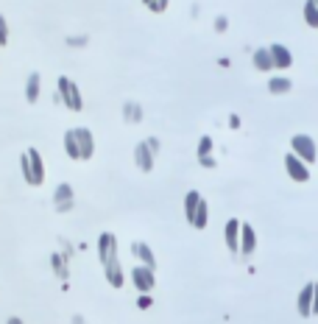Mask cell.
<instances>
[{
	"label": "cell",
	"mask_w": 318,
	"mask_h": 324,
	"mask_svg": "<svg viewBox=\"0 0 318 324\" xmlns=\"http://www.w3.org/2000/svg\"><path fill=\"white\" fill-rule=\"evenodd\" d=\"M20 174H23L25 185H31V187L45 185V162H42V154L36 148L23 151V156H20Z\"/></svg>",
	"instance_id": "obj_1"
},
{
	"label": "cell",
	"mask_w": 318,
	"mask_h": 324,
	"mask_svg": "<svg viewBox=\"0 0 318 324\" xmlns=\"http://www.w3.org/2000/svg\"><path fill=\"white\" fill-rule=\"evenodd\" d=\"M151 305H154V299H151V296H145V294L137 299V307H140V310H148Z\"/></svg>",
	"instance_id": "obj_28"
},
{
	"label": "cell",
	"mask_w": 318,
	"mask_h": 324,
	"mask_svg": "<svg viewBox=\"0 0 318 324\" xmlns=\"http://www.w3.org/2000/svg\"><path fill=\"white\" fill-rule=\"evenodd\" d=\"M6 324H25V321H23L20 316H9V318H6Z\"/></svg>",
	"instance_id": "obj_34"
},
{
	"label": "cell",
	"mask_w": 318,
	"mask_h": 324,
	"mask_svg": "<svg viewBox=\"0 0 318 324\" xmlns=\"http://www.w3.org/2000/svg\"><path fill=\"white\" fill-rule=\"evenodd\" d=\"M254 67H257V70H263V73L274 70V59H271V48H260V50H254Z\"/></svg>",
	"instance_id": "obj_19"
},
{
	"label": "cell",
	"mask_w": 318,
	"mask_h": 324,
	"mask_svg": "<svg viewBox=\"0 0 318 324\" xmlns=\"http://www.w3.org/2000/svg\"><path fill=\"white\" fill-rule=\"evenodd\" d=\"M114 257H117V238H114V232H101V238H98V260H101V265H106Z\"/></svg>",
	"instance_id": "obj_6"
},
{
	"label": "cell",
	"mask_w": 318,
	"mask_h": 324,
	"mask_svg": "<svg viewBox=\"0 0 318 324\" xmlns=\"http://www.w3.org/2000/svg\"><path fill=\"white\" fill-rule=\"evenodd\" d=\"M156 268H148V265H134L132 268V285L140 291V294H151L154 291V285H156V274H154Z\"/></svg>",
	"instance_id": "obj_4"
},
{
	"label": "cell",
	"mask_w": 318,
	"mask_h": 324,
	"mask_svg": "<svg viewBox=\"0 0 318 324\" xmlns=\"http://www.w3.org/2000/svg\"><path fill=\"white\" fill-rule=\"evenodd\" d=\"M271 59H274V67L276 70H288L293 65V56L285 45H271Z\"/></svg>",
	"instance_id": "obj_14"
},
{
	"label": "cell",
	"mask_w": 318,
	"mask_h": 324,
	"mask_svg": "<svg viewBox=\"0 0 318 324\" xmlns=\"http://www.w3.org/2000/svg\"><path fill=\"white\" fill-rule=\"evenodd\" d=\"M257 249V235L251 224H240V254H251Z\"/></svg>",
	"instance_id": "obj_15"
},
{
	"label": "cell",
	"mask_w": 318,
	"mask_h": 324,
	"mask_svg": "<svg viewBox=\"0 0 318 324\" xmlns=\"http://www.w3.org/2000/svg\"><path fill=\"white\" fill-rule=\"evenodd\" d=\"M145 143H148V148L154 151V154H159V140L156 137H145Z\"/></svg>",
	"instance_id": "obj_29"
},
{
	"label": "cell",
	"mask_w": 318,
	"mask_h": 324,
	"mask_svg": "<svg viewBox=\"0 0 318 324\" xmlns=\"http://www.w3.org/2000/svg\"><path fill=\"white\" fill-rule=\"evenodd\" d=\"M201 165H204V168H215V159H212V154H210V156H201Z\"/></svg>",
	"instance_id": "obj_30"
},
{
	"label": "cell",
	"mask_w": 318,
	"mask_h": 324,
	"mask_svg": "<svg viewBox=\"0 0 318 324\" xmlns=\"http://www.w3.org/2000/svg\"><path fill=\"white\" fill-rule=\"evenodd\" d=\"M56 92H59L61 103H65L70 112H81V109H84V95H81V90H78V84L73 81V78L59 76V81H56Z\"/></svg>",
	"instance_id": "obj_2"
},
{
	"label": "cell",
	"mask_w": 318,
	"mask_h": 324,
	"mask_svg": "<svg viewBox=\"0 0 318 324\" xmlns=\"http://www.w3.org/2000/svg\"><path fill=\"white\" fill-rule=\"evenodd\" d=\"M312 291H315V282H307L299 294V313L301 316H312Z\"/></svg>",
	"instance_id": "obj_18"
},
{
	"label": "cell",
	"mask_w": 318,
	"mask_h": 324,
	"mask_svg": "<svg viewBox=\"0 0 318 324\" xmlns=\"http://www.w3.org/2000/svg\"><path fill=\"white\" fill-rule=\"evenodd\" d=\"M143 3H145V6H148V3H151V0H143Z\"/></svg>",
	"instance_id": "obj_36"
},
{
	"label": "cell",
	"mask_w": 318,
	"mask_h": 324,
	"mask_svg": "<svg viewBox=\"0 0 318 324\" xmlns=\"http://www.w3.org/2000/svg\"><path fill=\"white\" fill-rule=\"evenodd\" d=\"M312 313H318V282H315V291H312Z\"/></svg>",
	"instance_id": "obj_31"
},
{
	"label": "cell",
	"mask_w": 318,
	"mask_h": 324,
	"mask_svg": "<svg viewBox=\"0 0 318 324\" xmlns=\"http://www.w3.org/2000/svg\"><path fill=\"white\" fill-rule=\"evenodd\" d=\"M123 120L126 123H140L143 120V106L137 101H126L123 103Z\"/></svg>",
	"instance_id": "obj_20"
},
{
	"label": "cell",
	"mask_w": 318,
	"mask_h": 324,
	"mask_svg": "<svg viewBox=\"0 0 318 324\" xmlns=\"http://www.w3.org/2000/svg\"><path fill=\"white\" fill-rule=\"evenodd\" d=\"M50 268H53V274L59 277L61 282H65L67 274H70V271H67V260L61 257V252H53V254H50Z\"/></svg>",
	"instance_id": "obj_21"
},
{
	"label": "cell",
	"mask_w": 318,
	"mask_h": 324,
	"mask_svg": "<svg viewBox=\"0 0 318 324\" xmlns=\"http://www.w3.org/2000/svg\"><path fill=\"white\" fill-rule=\"evenodd\" d=\"M290 87H293V84H290V78H282V76H276V78H271V81H268V90L274 92V95H288Z\"/></svg>",
	"instance_id": "obj_22"
},
{
	"label": "cell",
	"mask_w": 318,
	"mask_h": 324,
	"mask_svg": "<svg viewBox=\"0 0 318 324\" xmlns=\"http://www.w3.org/2000/svg\"><path fill=\"white\" fill-rule=\"evenodd\" d=\"M61 143H65V154L70 156V159L81 162V148H78V134H76V129H67L65 137H61Z\"/></svg>",
	"instance_id": "obj_16"
},
{
	"label": "cell",
	"mask_w": 318,
	"mask_h": 324,
	"mask_svg": "<svg viewBox=\"0 0 318 324\" xmlns=\"http://www.w3.org/2000/svg\"><path fill=\"white\" fill-rule=\"evenodd\" d=\"M290 151H293L299 159H304L307 165H310V162H315V156H318L315 140H312L310 134H293V137H290Z\"/></svg>",
	"instance_id": "obj_3"
},
{
	"label": "cell",
	"mask_w": 318,
	"mask_h": 324,
	"mask_svg": "<svg viewBox=\"0 0 318 324\" xmlns=\"http://www.w3.org/2000/svg\"><path fill=\"white\" fill-rule=\"evenodd\" d=\"M39 95H42V73L34 70V73H28V78H25V101L36 103Z\"/></svg>",
	"instance_id": "obj_12"
},
{
	"label": "cell",
	"mask_w": 318,
	"mask_h": 324,
	"mask_svg": "<svg viewBox=\"0 0 318 324\" xmlns=\"http://www.w3.org/2000/svg\"><path fill=\"white\" fill-rule=\"evenodd\" d=\"M65 42H67V48H87L90 39H87V34H73V36H67Z\"/></svg>",
	"instance_id": "obj_24"
},
{
	"label": "cell",
	"mask_w": 318,
	"mask_h": 324,
	"mask_svg": "<svg viewBox=\"0 0 318 324\" xmlns=\"http://www.w3.org/2000/svg\"><path fill=\"white\" fill-rule=\"evenodd\" d=\"M73 324H84V316H73Z\"/></svg>",
	"instance_id": "obj_35"
},
{
	"label": "cell",
	"mask_w": 318,
	"mask_h": 324,
	"mask_svg": "<svg viewBox=\"0 0 318 324\" xmlns=\"http://www.w3.org/2000/svg\"><path fill=\"white\" fill-rule=\"evenodd\" d=\"M285 168H288V176L293 182H299V185H304L307 179H310V168H307V162L299 159V156L290 151L288 156H285Z\"/></svg>",
	"instance_id": "obj_5"
},
{
	"label": "cell",
	"mask_w": 318,
	"mask_h": 324,
	"mask_svg": "<svg viewBox=\"0 0 318 324\" xmlns=\"http://www.w3.org/2000/svg\"><path fill=\"white\" fill-rule=\"evenodd\" d=\"M9 42V23H6V17L0 14V48Z\"/></svg>",
	"instance_id": "obj_27"
},
{
	"label": "cell",
	"mask_w": 318,
	"mask_h": 324,
	"mask_svg": "<svg viewBox=\"0 0 318 324\" xmlns=\"http://www.w3.org/2000/svg\"><path fill=\"white\" fill-rule=\"evenodd\" d=\"M103 277H106V282L112 288H123V285H126V274H123V265H120L117 257L109 260V263L103 265Z\"/></svg>",
	"instance_id": "obj_10"
},
{
	"label": "cell",
	"mask_w": 318,
	"mask_h": 324,
	"mask_svg": "<svg viewBox=\"0 0 318 324\" xmlns=\"http://www.w3.org/2000/svg\"><path fill=\"white\" fill-rule=\"evenodd\" d=\"M229 126L237 129V126H240V118H237V115H232V118H229Z\"/></svg>",
	"instance_id": "obj_33"
},
{
	"label": "cell",
	"mask_w": 318,
	"mask_h": 324,
	"mask_svg": "<svg viewBox=\"0 0 318 324\" xmlns=\"http://www.w3.org/2000/svg\"><path fill=\"white\" fill-rule=\"evenodd\" d=\"M215 28H218V31H226V20L218 17V20H215Z\"/></svg>",
	"instance_id": "obj_32"
},
{
	"label": "cell",
	"mask_w": 318,
	"mask_h": 324,
	"mask_svg": "<svg viewBox=\"0 0 318 324\" xmlns=\"http://www.w3.org/2000/svg\"><path fill=\"white\" fill-rule=\"evenodd\" d=\"M212 154V137H201L198 140V159L201 156H210Z\"/></svg>",
	"instance_id": "obj_25"
},
{
	"label": "cell",
	"mask_w": 318,
	"mask_h": 324,
	"mask_svg": "<svg viewBox=\"0 0 318 324\" xmlns=\"http://www.w3.org/2000/svg\"><path fill=\"white\" fill-rule=\"evenodd\" d=\"M76 134H78V148H81V162H90L92 154H95V137L87 126H76Z\"/></svg>",
	"instance_id": "obj_9"
},
{
	"label": "cell",
	"mask_w": 318,
	"mask_h": 324,
	"mask_svg": "<svg viewBox=\"0 0 318 324\" xmlns=\"http://www.w3.org/2000/svg\"><path fill=\"white\" fill-rule=\"evenodd\" d=\"M168 6H170V0H151V3H148V12H154V14H162Z\"/></svg>",
	"instance_id": "obj_26"
},
{
	"label": "cell",
	"mask_w": 318,
	"mask_h": 324,
	"mask_svg": "<svg viewBox=\"0 0 318 324\" xmlns=\"http://www.w3.org/2000/svg\"><path fill=\"white\" fill-rule=\"evenodd\" d=\"M207 221H210V204H207L204 196H201V201H198L196 212H193V218H190V227L193 229H204Z\"/></svg>",
	"instance_id": "obj_17"
},
{
	"label": "cell",
	"mask_w": 318,
	"mask_h": 324,
	"mask_svg": "<svg viewBox=\"0 0 318 324\" xmlns=\"http://www.w3.org/2000/svg\"><path fill=\"white\" fill-rule=\"evenodd\" d=\"M223 240H226L229 252H240V221L237 218H229L226 227H223Z\"/></svg>",
	"instance_id": "obj_11"
},
{
	"label": "cell",
	"mask_w": 318,
	"mask_h": 324,
	"mask_svg": "<svg viewBox=\"0 0 318 324\" xmlns=\"http://www.w3.org/2000/svg\"><path fill=\"white\" fill-rule=\"evenodd\" d=\"M315 3H318V0H315Z\"/></svg>",
	"instance_id": "obj_37"
},
{
	"label": "cell",
	"mask_w": 318,
	"mask_h": 324,
	"mask_svg": "<svg viewBox=\"0 0 318 324\" xmlns=\"http://www.w3.org/2000/svg\"><path fill=\"white\" fill-rule=\"evenodd\" d=\"M154 159H156V154L148 148L145 140L134 145V162H137V168L143 171V174H151V171H154Z\"/></svg>",
	"instance_id": "obj_8"
},
{
	"label": "cell",
	"mask_w": 318,
	"mask_h": 324,
	"mask_svg": "<svg viewBox=\"0 0 318 324\" xmlns=\"http://www.w3.org/2000/svg\"><path fill=\"white\" fill-rule=\"evenodd\" d=\"M304 20H307V25H310V28H318V3H315V0H307Z\"/></svg>",
	"instance_id": "obj_23"
},
{
	"label": "cell",
	"mask_w": 318,
	"mask_h": 324,
	"mask_svg": "<svg viewBox=\"0 0 318 324\" xmlns=\"http://www.w3.org/2000/svg\"><path fill=\"white\" fill-rule=\"evenodd\" d=\"M53 204H56V212H70V210H73V185H70V182H61V185H56V190H53Z\"/></svg>",
	"instance_id": "obj_7"
},
{
	"label": "cell",
	"mask_w": 318,
	"mask_h": 324,
	"mask_svg": "<svg viewBox=\"0 0 318 324\" xmlns=\"http://www.w3.org/2000/svg\"><path fill=\"white\" fill-rule=\"evenodd\" d=\"M132 254L140 260L143 265H148V268H156V257H154V249L148 246V243H143V240H137V243H132Z\"/></svg>",
	"instance_id": "obj_13"
}]
</instances>
